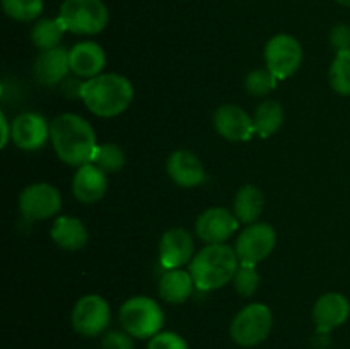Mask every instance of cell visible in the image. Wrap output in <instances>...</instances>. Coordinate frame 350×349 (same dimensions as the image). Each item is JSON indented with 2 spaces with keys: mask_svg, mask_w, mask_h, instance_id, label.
I'll return each instance as SVG.
<instances>
[{
  "mask_svg": "<svg viewBox=\"0 0 350 349\" xmlns=\"http://www.w3.org/2000/svg\"><path fill=\"white\" fill-rule=\"evenodd\" d=\"M50 139L57 156L68 166L92 163L99 147L91 123L75 113H64L51 122Z\"/></svg>",
  "mask_w": 350,
  "mask_h": 349,
  "instance_id": "cell-1",
  "label": "cell"
},
{
  "mask_svg": "<svg viewBox=\"0 0 350 349\" xmlns=\"http://www.w3.org/2000/svg\"><path fill=\"white\" fill-rule=\"evenodd\" d=\"M82 101L91 113L113 118L125 112L133 99V86L125 75L99 74L82 86Z\"/></svg>",
  "mask_w": 350,
  "mask_h": 349,
  "instance_id": "cell-2",
  "label": "cell"
},
{
  "mask_svg": "<svg viewBox=\"0 0 350 349\" xmlns=\"http://www.w3.org/2000/svg\"><path fill=\"white\" fill-rule=\"evenodd\" d=\"M239 267L236 250L226 243H214L202 248L190 262L193 283L202 291H214L234 279Z\"/></svg>",
  "mask_w": 350,
  "mask_h": 349,
  "instance_id": "cell-3",
  "label": "cell"
},
{
  "mask_svg": "<svg viewBox=\"0 0 350 349\" xmlns=\"http://www.w3.org/2000/svg\"><path fill=\"white\" fill-rule=\"evenodd\" d=\"M120 324L132 337L152 339L163 328L164 313L152 298L133 296L120 308Z\"/></svg>",
  "mask_w": 350,
  "mask_h": 349,
  "instance_id": "cell-4",
  "label": "cell"
},
{
  "mask_svg": "<svg viewBox=\"0 0 350 349\" xmlns=\"http://www.w3.org/2000/svg\"><path fill=\"white\" fill-rule=\"evenodd\" d=\"M58 19L74 34H98L108 24L109 14L103 0H64Z\"/></svg>",
  "mask_w": 350,
  "mask_h": 349,
  "instance_id": "cell-5",
  "label": "cell"
},
{
  "mask_svg": "<svg viewBox=\"0 0 350 349\" xmlns=\"http://www.w3.org/2000/svg\"><path fill=\"white\" fill-rule=\"evenodd\" d=\"M273 327V315L263 303L246 305L231 322V337L243 348H255L269 337Z\"/></svg>",
  "mask_w": 350,
  "mask_h": 349,
  "instance_id": "cell-6",
  "label": "cell"
},
{
  "mask_svg": "<svg viewBox=\"0 0 350 349\" xmlns=\"http://www.w3.org/2000/svg\"><path fill=\"white\" fill-rule=\"evenodd\" d=\"M265 64L277 79L291 77L303 64V47L291 34H275L265 44Z\"/></svg>",
  "mask_w": 350,
  "mask_h": 349,
  "instance_id": "cell-7",
  "label": "cell"
},
{
  "mask_svg": "<svg viewBox=\"0 0 350 349\" xmlns=\"http://www.w3.org/2000/svg\"><path fill=\"white\" fill-rule=\"evenodd\" d=\"M72 327L85 337L101 335L111 320L108 301L99 294H85L75 303L72 310Z\"/></svg>",
  "mask_w": 350,
  "mask_h": 349,
  "instance_id": "cell-8",
  "label": "cell"
},
{
  "mask_svg": "<svg viewBox=\"0 0 350 349\" xmlns=\"http://www.w3.org/2000/svg\"><path fill=\"white\" fill-rule=\"evenodd\" d=\"M277 243V233L269 222H255L250 224L236 240V255L239 263H256L263 262L273 252Z\"/></svg>",
  "mask_w": 350,
  "mask_h": 349,
  "instance_id": "cell-9",
  "label": "cell"
},
{
  "mask_svg": "<svg viewBox=\"0 0 350 349\" xmlns=\"http://www.w3.org/2000/svg\"><path fill=\"white\" fill-rule=\"evenodd\" d=\"M19 209L29 221H44L62 209L60 192L50 183H33L19 195Z\"/></svg>",
  "mask_w": 350,
  "mask_h": 349,
  "instance_id": "cell-10",
  "label": "cell"
},
{
  "mask_svg": "<svg viewBox=\"0 0 350 349\" xmlns=\"http://www.w3.org/2000/svg\"><path fill=\"white\" fill-rule=\"evenodd\" d=\"M239 221L236 214H232L226 207H211L202 212L195 224L198 238L204 240L208 245L214 243H224L238 229Z\"/></svg>",
  "mask_w": 350,
  "mask_h": 349,
  "instance_id": "cell-11",
  "label": "cell"
},
{
  "mask_svg": "<svg viewBox=\"0 0 350 349\" xmlns=\"http://www.w3.org/2000/svg\"><path fill=\"white\" fill-rule=\"evenodd\" d=\"M214 127L219 135L232 142H245L255 135L253 118L236 105H222L214 113Z\"/></svg>",
  "mask_w": 350,
  "mask_h": 349,
  "instance_id": "cell-12",
  "label": "cell"
},
{
  "mask_svg": "<svg viewBox=\"0 0 350 349\" xmlns=\"http://www.w3.org/2000/svg\"><path fill=\"white\" fill-rule=\"evenodd\" d=\"M12 140L19 149L38 151L50 139V125L40 113H21L12 122Z\"/></svg>",
  "mask_w": 350,
  "mask_h": 349,
  "instance_id": "cell-13",
  "label": "cell"
},
{
  "mask_svg": "<svg viewBox=\"0 0 350 349\" xmlns=\"http://www.w3.org/2000/svg\"><path fill=\"white\" fill-rule=\"evenodd\" d=\"M193 250V238L187 229L171 228L161 236L159 260L166 269H180L185 263L191 262Z\"/></svg>",
  "mask_w": 350,
  "mask_h": 349,
  "instance_id": "cell-14",
  "label": "cell"
},
{
  "mask_svg": "<svg viewBox=\"0 0 350 349\" xmlns=\"http://www.w3.org/2000/svg\"><path fill=\"white\" fill-rule=\"evenodd\" d=\"M167 174L171 180L183 188L197 187V185L204 183L205 180V168L202 161L198 159L197 154L191 151H174L166 163Z\"/></svg>",
  "mask_w": 350,
  "mask_h": 349,
  "instance_id": "cell-15",
  "label": "cell"
},
{
  "mask_svg": "<svg viewBox=\"0 0 350 349\" xmlns=\"http://www.w3.org/2000/svg\"><path fill=\"white\" fill-rule=\"evenodd\" d=\"M108 190V174L94 163L84 164L72 180V192L82 204H94L101 201Z\"/></svg>",
  "mask_w": 350,
  "mask_h": 349,
  "instance_id": "cell-16",
  "label": "cell"
},
{
  "mask_svg": "<svg viewBox=\"0 0 350 349\" xmlns=\"http://www.w3.org/2000/svg\"><path fill=\"white\" fill-rule=\"evenodd\" d=\"M350 305L340 293H327L318 298L313 308V320L318 332H330L347 322Z\"/></svg>",
  "mask_w": 350,
  "mask_h": 349,
  "instance_id": "cell-17",
  "label": "cell"
},
{
  "mask_svg": "<svg viewBox=\"0 0 350 349\" xmlns=\"http://www.w3.org/2000/svg\"><path fill=\"white\" fill-rule=\"evenodd\" d=\"M68 70H70L68 51L62 47L41 51L33 67L34 77L43 86L60 84L67 79Z\"/></svg>",
  "mask_w": 350,
  "mask_h": 349,
  "instance_id": "cell-18",
  "label": "cell"
},
{
  "mask_svg": "<svg viewBox=\"0 0 350 349\" xmlns=\"http://www.w3.org/2000/svg\"><path fill=\"white\" fill-rule=\"evenodd\" d=\"M70 70L77 77L92 79L101 74L106 64V55L103 48L94 41H82L68 51Z\"/></svg>",
  "mask_w": 350,
  "mask_h": 349,
  "instance_id": "cell-19",
  "label": "cell"
},
{
  "mask_svg": "<svg viewBox=\"0 0 350 349\" xmlns=\"http://www.w3.org/2000/svg\"><path fill=\"white\" fill-rule=\"evenodd\" d=\"M50 236L60 248L70 250V252L84 248L89 238L84 222L72 216H60L55 219Z\"/></svg>",
  "mask_w": 350,
  "mask_h": 349,
  "instance_id": "cell-20",
  "label": "cell"
},
{
  "mask_svg": "<svg viewBox=\"0 0 350 349\" xmlns=\"http://www.w3.org/2000/svg\"><path fill=\"white\" fill-rule=\"evenodd\" d=\"M193 277L188 270L167 269L159 279V296L167 303H185L193 293Z\"/></svg>",
  "mask_w": 350,
  "mask_h": 349,
  "instance_id": "cell-21",
  "label": "cell"
},
{
  "mask_svg": "<svg viewBox=\"0 0 350 349\" xmlns=\"http://www.w3.org/2000/svg\"><path fill=\"white\" fill-rule=\"evenodd\" d=\"M263 194L255 185H245L234 197V214L243 224H255L263 211Z\"/></svg>",
  "mask_w": 350,
  "mask_h": 349,
  "instance_id": "cell-22",
  "label": "cell"
},
{
  "mask_svg": "<svg viewBox=\"0 0 350 349\" xmlns=\"http://www.w3.org/2000/svg\"><path fill=\"white\" fill-rule=\"evenodd\" d=\"M284 122V108L279 101L267 99L258 108L255 109L253 115V125H255V133L262 139H269L277 130L280 129Z\"/></svg>",
  "mask_w": 350,
  "mask_h": 349,
  "instance_id": "cell-23",
  "label": "cell"
},
{
  "mask_svg": "<svg viewBox=\"0 0 350 349\" xmlns=\"http://www.w3.org/2000/svg\"><path fill=\"white\" fill-rule=\"evenodd\" d=\"M65 31L67 29L58 17L57 19H40L31 29V40L38 50H51L58 47Z\"/></svg>",
  "mask_w": 350,
  "mask_h": 349,
  "instance_id": "cell-24",
  "label": "cell"
},
{
  "mask_svg": "<svg viewBox=\"0 0 350 349\" xmlns=\"http://www.w3.org/2000/svg\"><path fill=\"white\" fill-rule=\"evenodd\" d=\"M330 86L335 92L350 96V51H337L330 67Z\"/></svg>",
  "mask_w": 350,
  "mask_h": 349,
  "instance_id": "cell-25",
  "label": "cell"
},
{
  "mask_svg": "<svg viewBox=\"0 0 350 349\" xmlns=\"http://www.w3.org/2000/svg\"><path fill=\"white\" fill-rule=\"evenodd\" d=\"M92 163H94L96 166L101 168L106 174L118 173L120 170H123V166H125L126 163L125 153H123V149L118 144H101V146L98 147V153H96V157Z\"/></svg>",
  "mask_w": 350,
  "mask_h": 349,
  "instance_id": "cell-26",
  "label": "cell"
},
{
  "mask_svg": "<svg viewBox=\"0 0 350 349\" xmlns=\"http://www.w3.org/2000/svg\"><path fill=\"white\" fill-rule=\"evenodd\" d=\"M3 10L14 21L29 23L43 12V0H2Z\"/></svg>",
  "mask_w": 350,
  "mask_h": 349,
  "instance_id": "cell-27",
  "label": "cell"
},
{
  "mask_svg": "<svg viewBox=\"0 0 350 349\" xmlns=\"http://www.w3.org/2000/svg\"><path fill=\"white\" fill-rule=\"evenodd\" d=\"M234 289L238 291L241 296L250 298L258 291L260 287V274L256 270V266H250V263H239L238 270L234 274Z\"/></svg>",
  "mask_w": 350,
  "mask_h": 349,
  "instance_id": "cell-28",
  "label": "cell"
},
{
  "mask_svg": "<svg viewBox=\"0 0 350 349\" xmlns=\"http://www.w3.org/2000/svg\"><path fill=\"white\" fill-rule=\"evenodd\" d=\"M279 79L269 68H256L246 75L245 88L253 96H267L272 89H275Z\"/></svg>",
  "mask_w": 350,
  "mask_h": 349,
  "instance_id": "cell-29",
  "label": "cell"
},
{
  "mask_svg": "<svg viewBox=\"0 0 350 349\" xmlns=\"http://www.w3.org/2000/svg\"><path fill=\"white\" fill-rule=\"evenodd\" d=\"M147 349H188V344L176 332H159L150 339Z\"/></svg>",
  "mask_w": 350,
  "mask_h": 349,
  "instance_id": "cell-30",
  "label": "cell"
},
{
  "mask_svg": "<svg viewBox=\"0 0 350 349\" xmlns=\"http://www.w3.org/2000/svg\"><path fill=\"white\" fill-rule=\"evenodd\" d=\"M103 349H133V337L125 331H109L103 335Z\"/></svg>",
  "mask_w": 350,
  "mask_h": 349,
  "instance_id": "cell-31",
  "label": "cell"
},
{
  "mask_svg": "<svg viewBox=\"0 0 350 349\" xmlns=\"http://www.w3.org/2000/svg\"><path fill=\"white\" fill-rule=\"evenodd\" d=\"M330 43L337 51H350V26L337 24L330 33Z\"/></svg>",
  "mask_w": 350,
  "mask_h": 349,
  "instance_id": "cell-32",
  "label": "cell"
},
{
  "mask_svg": "<svg viewBox=\"0 0 350 349\" xmlns=\"http://www.w3.org/2000/svg\"><path fill=\"white\" fill-rule=\"evenodd\" d=\"M82 86H84V82L79 81L77 77H67L62 82V89H64L65 96H68V98H81Z\"/></svg>",
  "mask_w": 350,
  "mask_h": 349,
  "instance_id": "cell-33",
  "label": "cell"
},
{
  "mask_svg": "<svg viewBox=\"0 0 350 349\" xmlns=\"http://www.w3.org/2000/svg\"><path fill=\"white\" fill-rule=\"evenodd\" d=\"M0 125H2V147L7 146L9 142V137H12V127H9L5 115H0Z\"/></svg>",
  "mask_w": 350,
  "mask_h": 349,
  "instance_id": "cell-34",
  "label": "cell"
},
{
  "mask_svg": "<svg viewBox=\"0 0 350 349\" xmlns=\"http://www.w3.org/2000/svg\"><path fill=\"white\" fill-rule=\"evenodd\" d=\"M337 3H340V5H345V7H350V0H335Z\"/></svg>",
  "mask_w": 350,
  "mask_h": 349,
  "instance_id": "cell-35",
  "label": "cell"
}]
</instances>
